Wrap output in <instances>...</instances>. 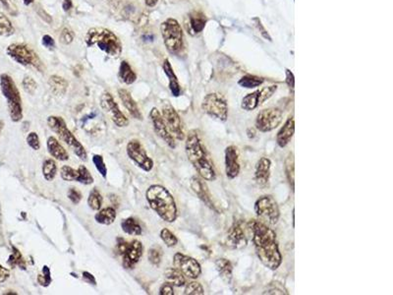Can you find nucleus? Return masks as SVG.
I'll list each match as a JSON object with an SVG mask.
<instances>
[{
	"mask_svg": "<svg viewBox=\"0 0 393 295\" xmlns=\"http://www.w3.org/2000/svg\"><path fill=\"white\" fill-rule=\"evenodd\" d=\"M248 228L252 232V240L261 262L273 271L278 270L282 262V256L276 232L264 222L256 220L249 222Z\"/></svg>",
	"mask_w": 393,
	"mask_h": 295,
	"instance_id": "f257e3e1",
	"label": "nucleus"
},
{
	"mask_svg": "<svg viewBox=\"0 0 393 295\" xmlns=\"http://www.w3.org/2000/svg\"><path fill=\"white\" fill-rule=\"evenodd\" d=\"M185 149L188 159L196 168L200 176L208 181L216 180L217 173L214 164L196 131H191L188 134Z\"/></svg>",
	"mask_w": 393,
	"mask_h": 295,
	"instance_id": "f03ea898",
	"label": "nucleus"
},
{
	"mask_svg": "<svg viewBox=\"0 0 393 295\" xmlns=\"http://www.w3.org/2000/svg\"><path fill=\"white\" fill-rule=\"evenodd\" d=\"M150 207L167 222H174L177 219V207L174 198L162 185H152L146 192Z\"/></svg>",
	"mask_w": 393,
	"mask_h": 295,
	"instance_id": "7ed1b4c3",
	"label": "nucleus"
},
{
	"mask_svg": "<svg viewBox=\"0 0 393 295\" xmlns=\"http://www.w3.org/2000/svg\"><path fill=\"white\" fill-rule=\"evenodd\" d=\"M85 43L87 47H97L112 58H118L122 54L121 41L112 31L106 28H91L85 36Z\"/></svg>",
	"mask_w": 393,
	"mask_h": 295,
	"instance_id": "20e7f679",
	"label": "nucleus"
},
{
	"mask_svg": "<svg viewBox=\"0 0 393 295\" xmlns=\"http://www.w3.org/2000/svg\"><path fill=\"white\" fill-rule=\"evenodd\" d=\"M0 89L3 97L7 100L8 111L12 121H21L23 118L22 98L14 80L8 74L0 75Z\"/></svg>",
	"mask_w": 393,
	"mask_h": 295,
	"instance_id": "39448f33",
	"label": "nucleus"
},
{
	"mask_svg": "<svg viewBox=\"0 0 393 295\" xmlns=\"http://www.w3.org/2000/svg\"><path fill=\"white\" fill-rule=\"evenodd\" d=\"M48 125L57 136L62 140L70 149L82 160L88 159V153L85 147L78 141V139L73 135V133L68 129L64 119L59 116H50L48 118Z\"/></svg>",
	"mask_w": 393,
	"mask_h": 295,
	"instance_id": "423d86ee",
	"label": "nucleus"
},
{
	"mask_svg": "<svg viewBox=\"0 0 393 295\" xmlns=\"http://www.w3.org/2000/svg\"><path fill=\"white\" fill-rule=\"evenodd\" d=\"M6 52L14 61L25 67H32L39 72L45 70V65L39 54L25 44H12L7 48Z\"/></svg>",
	"mask_w": 393,
	"mask_h": 295,
	"instance_id": "0eeeda50",
	"label": "nucleus"
},
{
	"mask_svg": "<svg viewBox=\"0 0 393 295\" xmlns=\"http://www.w3.org/2000/svg\"><path fill=\"white\" fill-rule=\"evenodd\" d=\"M161 33L170 53L176 54L183 49V31L178 21L172 18L166 20L161 25Z\"/></svg>",
	"mask_w": 393,
	"mask_h": 295,
	"instance_id": "6e6552de",
	"label": "nucleus"
},
{
	"mask_svg": "<svg viewBox=\"0 0 393 295\" xmlns=\"http://www.w3.org/2000/svg\"><path fill=\"white\" fill-rule=\"evenodd\" d=\"M256 215L268 224L274 225L278 223L281 218V211L277 201L271 195L259 198L255 204Z\"/></svg>",
	"mask_w": 393,
	"mask_h": 295,
	"instance_id": "1a4fd4ad",
	"label": "nucleus"
},
{
	"mask_svg": "<svg viewBox=\"0 0 393 295\" xmlns=\"http://www.w3.org/2000/svg\"><path fill=\"white\" fill-rule=\"evenodd\" d=\"M117 250L122 256V263L126 269H134L143 255L142 242L136 239L128 242L123 238H118Z\"/></svg>",
	"mask_w": 393,
	"mask_h": 295,
	"instance_id": "9d476101",
	"label": "nucleus"
},
{
	"mask_svg": "<svg viewBox=\"0 0 393 295\" xmlns=\"http://www.w3.org/2000/svg\"><path fill=\"white\" fill-rule=\"evenodd\" d=\"M203 110L213 118L226 121L228 117V107L225 98L217 93L207 95L202 103Z\"/></svg>",
	"mask_w": 393,
	"mask_h": 295,
	"instance_id": "9b49d317",
	"label": "nucleus"
},
{
	"mask_svg": "<svg viewBox=\"0 0 393 295\" xmlns=\"http://www.w3.org/2000/svg\"><path fill=\"white\" fill-rule=\"evenodd\" d=\"M126 151L132 159L144 171H151L154 167V160L149 156L145 148L138 140H131L126 147Z\"/></svg>",
	"mask_w": 393,
	"mask_h": 295,
	"instance_id": "f8f14e48",
	"label": "nucleus"
},
{
	"mask_svg": "<svg viewBox=\"0 0 393 295\" xmlns=\"http://www.w3.org/2000/svg\"><path fill=\"white\" fill-rule=\"evenodd\" d=\"M174 268L179 270L186 278L191 280L198 279L202 274L201 265L194 258L184 255L182 253H176L173 257Z\"/></svg>",
	"mask_w": 393,
	"mask_h": 295,
	"instance_id": "ddd939ff",
	"label": "nucleus"
},
{
	"mask_svg": "<svg viewBox=\"0 0 393 295\" xmlns=\"http://www.w3.org/2000/svg\"><path fill=\"white\" fill-rule=\"evenodd\" d=\"M281 109L271 107L259 112L256 119V128L261 132H270L276 129L282 121Z\"/></svg>",
	"mask_w": 393,
	"mask_h": 295,
	"instance_id": "4468645a",
	"label": "nucleus"
},
{
	"mask_svg": "<svg viewBox=\"0 0 393 295\" xmlns=\"http://www.w3.org/2000/svg\"><path fill=\"white\" fill-rule=\"evenodd\" d=\"M101 106L110 115L113 123L118 127H127L129 120L120 110L117 102L114 100L111 93H105L101 97Z\"/></svg>",
	"mask_w": 393,
	"mask_h": 295,
	"instance_id": "2eb2a0df",
	"label": "nucleus"
},
{
	"mask_svg": "<svg viewBox=\"0 0 393 295\" xmlns=\"http://www.w3.org/2000/svg\"><path fill=\"white\" fill-rule=\"evenodd\" d=\"M278 86L272 85L269 87H265L261 90H257L252 94L247 95L242 99V108L245 110H254L258 108L261 104H263L266 100H268L277 92Z\"/></svg>",
	"mask_w": 393,
	"mask_h": 295,
	"instance_id": "dca6fc26",
	"label": "nucleus"
},
{
	"mask_svg": "<svg viewBox=\"0 0 393 295\" xmlns=\"http://www.w3.org/2000/svg\"><path fill=\"white\" fill-rule=\"evenodd\" d=\"M166 124L168 128L169 132L171 135L174 137V139L177 140H184L185 139V134L183 131V126H182V121L177 113V111L171 106V105H166L163 108V113H162Z\"/></svg>",
	"mask_w": 393,
	"mask_h": 295,
	"instance_id": "f3484780",
	"label": "nucleus"
},
{
	"mask_svg": "<svg viewBox=\"0 0 393 295\" xmlns=\"http://www.w3.org/2000/svg\"><path fill=\"white\" fill-rule=\"evenodd\" d=\"M150 118H151L154 130L157 133V135L161 139H163L171 148L176 147L175 139L169 132L168 128L166 124V121H165L161 111L158 108L154 107L150 112Z\"/></svg>",
	"mask_w": 393,
	"mask_h": 295,
	"instance_id": "a211bd4d",
	"label": "nucleus"
},
{
	"mask_svg": "<svg viewBox=\"0 0 393 295\" xmlns=\"http://www.w3.org/2000/svg\"><path fill=\"white\" fill-rule=\"evenodd\" d=\"M248 237L243 224L240 221L234 222L229 228L226 236V245L230 249L239 250L247 246Z\"/></svg>",
	"mask_w": 393,
	"mask_h": 295,
	"instance_id": "6ab92c4d",
	"label": "nucleus"
},
{
	"mask_svg": "<svg viewBox=\"0 0 393 295\" xmlns=\"http://www.w3.org/2000/svg\"><path fill=\"white\" fill-rule=\"evenodd\" d=\"M240 155L239 150L235 146L225 148V172L229 179L236 178L240 173Z\"/></svg>",
	"mask_w": 393,
	"mask_h": 295,
	"instance_id": "aec40b11",
	"label": "nucleus"
},
{
	"mask_svg": "<svg viewBox=\"0 0 393 295\" xmlns=\"http://www.w3.org/2000/svg\"><path fill=\"white\" fill-rule=\"evenodd\" d=\"M272 161L268 157H261L255 168V180L260 186H265L270 181Z\"/></svg>",
	"mask_w": 393,
	"mask_h": 295,
	"instance_id": "412c9836",
	"label": "nucleus"
},
{
	"mask_svg": "<svg viewBox=\"0 0 393 295\" xmlns=\"http://www.w3.org/2000/svg\"><path fill=\"white\" fill-rule=\"evenodd\" d=\"M118 96H119V98L121 99L123 105L125 106V108L128 110V112L135 119L143 120V115H142V112H141L137 102L134 100V98L127 90L119 89L118 90Z\"/></svg>",
	"mask_w": 393,
	"mask_h": 295,
	"instance_id": "4be33fe9",
	"label": "nucleus"
},
{
	"mask_svg": "<svg viewBox=\"0 0 393 295\" xmlns=\"http://www.w3.org/2000/svg\"><path fill=\"white\" fill-rule=\"evenodd\" d=\"M295 132V122H294V118L293 116H290L285 123L283 124V126L281 127V130L278 133L277 136V142L278 145L281 148L286 147L289 142L291 141L293 135Z\"/></svg>",
	"mask_w": 393,
	"mask_h": 295,
	"instance_id": "5701e85b",
	"label": "nucleus"
},
{
	"mask_svg": "<svg viewBox=\"0 0 393 295\" xmlns=\"http://www.w3.org/2000/svg\"><path fill=\"white\" fill-rule=\"evenodd\" d=\"M191 187L193 191L197 194V196L199 197L208 207H210L213 210H216L206 184L199 177L194 176L191 179Z\"/></svg>",
	"mask_w": 393,
	"mask_h": 295,
	"instance_id": "b1692460",
	"label": "nucleus"
},
{
	"mask_svg": "<svg viewBox=\"0 0 393 295\" xmlns=\"http://www.w3.org/2000/svg\"><path fill=\"white\" fill-rule=\"evenodd\" d=\"M47 146H48V150H49L50 154L57 160L66 161L69 159L68 151L60 144V142L57 140L56 137H54V136L49 137Z\"/></svg>",
	"mask_w": 393,
	"mask_h": 295,
	"instance_id": "393cba45",
	"label": "nucleus"
},
{
	"mask_svg": "<svg viewBox=\"0 0 393 295\" xmlns=\"http://www.w3.org/2000/svg\"><path fill=\"white\" fill-rule=\"evenodd\" d=\"M164 71L166 73V75L168 76L169 80V89L172 93V95L174 97H179L181 94V89H180V85L178 82V79L173 71V68L169 62L168 59H166L163 65Z\"/></svg>",
	"mask_w": 393,
	"mask_h": 295,
	"instance_id": "a878e982",
	"label": "nucleus"
},
{
	"mask_svg": "<svg viewBox=\"0 0 393 295\" xmlns=\"http://www.w3.org/2000/svg\"><path fill=\"white\" fill-rule=\"evenodd\" d=\"M118 78H119L120 82H122L126 85H131L137 80V74L134 72L131 65L126 60H123L120 63L119 71H118Z\"/></svg>",
	"mask_w": 393,
	"mask_h": 295,
	"instance_id": "bb28decb",
	"label": "nucleus"
},
{
	"mask_svg": "<svg viewBox=\"0 0 393 295\" xmlns=\"http://www.w3.org/2000/svg\"><path fill=\"white\" fill-rule=\"evenodd\" d=\"M49 86L55 96L62 97L68 89V82L61 76L54 75L49 79Z\"/></svg>",
	"mask_w": 393,
	"mask_h": 295,
	"instance_id": "cd10ccee",
	"label": "nucleus"
},
{
	"mask_svg": "<svg viewBox=\"0 0 393 295\" xmlns=\"http://www.w3.org/2000/svg\"><path fill=\"white\" fill-rule=\"evenodd\" d=\"M166 280L173 287L181 288L186 285V278L185 276L176 268H168L167 269L166 273Z\"/></svg>",
	"mask_w": 393,
	"mask_h": 295,
	"instance_id": "c85d7f7f",
	"label": "nucleus"
},
{
	"mask_svg": "<svg viewBox=\"0 0 393 295\" xmlns=\"http://www.w3.org/2000/svg\"><path fill=\"white\" fill-rule=\"evenodd\" d=\"M216 266L223 281H225L226 284H229L232 280V274H233V267L231 262L228 261L227 259L222 258L216 262Z\"/></svg>",
	"mask_w": 393,
	"mask_h": 295,
	"instance_id": "c756f323",
	"label": "nucleus"
},
{
	"mask_svg": "<svg viewBox=\"0 0 393 295\" xmlns=\"http://www.w3.org/2000/svg\"><path fill=\"white\" fill-rule=\"evenodd\" d=\"M116 219V211L112 207H108L102 210H99V212L95 216V220L98 223L104 224V225H110L112 224Z\"/></svg>",
	"mask_w": 393,
	"mask_h": 295,
	"instance_id": "7c9ffc66",
	"label": "nucleus"
},
{
	"mask_svg": "<svg viewBox=\"0 0 393 295\" xmlns=\"http://www.w3.org/2000/svg\"><path fill=\"white\" fill-rule=\"evenodd\" d=\"M122 230L128 235L139 236L142 234V227L139 221L134 218H128L121 222Z\"/></svg>",
	"mask_w": 393,
	"mask_h": 295,
	"instance_id": "2f4dec72",
	"label": "nucleus"
},
{
	"mask_svg": "<svg viewBox=\"0 0 393 295\" xmlns=\"http://www.w3.org/2000/svg\"><path fill=\"white\" fill-rule=\"evenodd\" d=\"M206 22L207 19L205 15L200 12H195L190 16V26L195 34L201 33L204 30L206 26Z\"/></svg>",
	"mask_w": 393,
	"mask_h": 295,
	"instance_id": "473e14b6",
	"label": "nucleus"
},
{
	"mask_svg": "<svg viewBox=\"0 0 393 295\" xmlns=\"http://www.w3.org/2000/svg\"><path fill=\"white\" fill-rule=\"evenodd\" d=\"M57 172L56 162L53 158L46 159L43 163V175L46 180L52 181L55 179Z\"/></svg>",
	"mask_w": 393,
	"mask_h": 295,
	"instance_id": "72a5a7b5",
	"label": "nucleus"
},
{
	"mask_svg": "<svg viewBox=\"0 0 393 295\" xmlns=\"http://www.w3.org/2000/svg\"><path fill=\"white\" fill-rule=\"evenodd\" d=\"M15 33V29L9 18L0 12V37H10Z\"/></svg>",
	"mask_w": 393,
	"mask_h": 295,
	"instance_id": "f704fd0d",
	"label": "nucleus"
},
{
	"mask_svg": "<svg viewBox=\"0 0 393 295\" xmlns=\"http://www.w3.org/2000/svg\"><path fill=\"white\" fill-rule=\"evenodd\" d=\"M61 178L65 181H76L79 182L80 171L79 169H74L69 165H63L60 171Z\"/></svg>",
	"mask_w": 393,
	"mask_h": 295,
	"instance_id": "c9c22d12",
	"label": "nucleus"
},
{
	"mask_svg": "<svg viewBox=\"0 0 393 295\" xmlns=\"http://www.w3.org/2000/svg\"><path fill=\"white\" fill-rule=\"evenodd\" d=\"M264 79L257 77V76H253V75H247L244 76L240 81H239V85L243 88H247V89H253V88H257L259 86H261L264 83Z\"/></svg>",
	"mask_w": 393,
	"mask_h": 295,
	"instance_id": "e433bc0d",
	"label": "nucleus"
},
{
	"mask_svg": "<svg viewBox=\"0 0 393 295\" xmlns=\"http://www.w3.org/2000/svg\"><path fill=\"white\" fill-rule=\"evenodd\" d=\"M88 205L94 211L101 210V208L103 206V197H102L101 192L97 188H94L90 192V195L88 198Z\"/></svg>",
	"mask_w": 393,
	"mask_h": 295,
	"instance_id": "4c0bfd02",
	"label": "nucleus"
},
{
	"mask_svg": "<svg viewBox=\"0 0 393 295\" xmlns=\"http://www.w3.org/2000/svg\"><path fill=\"white\" fill-rule=\"evenodd\" d=\"M12 249H13V252H12L11 256L9 257L8 264H9L11 267H13V268L16 267V266H18V267H20V268H22V269H26L25 261H24V259H23L21 253H20V251H19L18 249H16L15 247H13Z\"/></svg>",
	"mask_w": 393,
	"mask_h": 295,
	"instance_id": "58836bf2",
	"label": "nucleus"
},
{
	"mask_svg": "<svg viewBox=\"0 0 393 295\" xmlns=\"http://www.w3.org/2000/svg\"><path fill=\"white\" fill-rule=\"evenodd\" d=\"M285 172H286L287 179L292 186V189H294V158H293V154H290L287 157V159L285 160Z\"/></svg>",
	"mask_w": 393,
	"mask_h": 295,
	"instance_id": "ea45409f",
	"label": "nucleus"
},
{
	"mask_svg": "<svg viewBox=\"0 0 393 295\" xmlns=\"http://www.w3.org/2000/svg\"><path fill=\"white\" fill-rule=\"evenodd\" d=\"M205 294L204 288L198 282H190L186 285L184 295H202Z\"/></svg>",
	"mask_w": 393,
	"mask_h": 295,
	"instance_id": "a19ab883",
	"label": "nucleus"
},
{
	"mask_svg": "<svg viewBox=\"0 0 393 295\" xmlns=\"http://www.w3.org/2000/svg\"><path fill=\"white\" fill-rule=\"evenodd\" d=\"M148 258L151 264H153L154 266H159L162 263V258H163V252L161 248L159 247L151 248L148 253Z\"/></svg>",
	"mask_w": 393,
	"mask_h": 295,
	"instance_id": "79ce46f5",
	"label": "nucleus"
},
{
	"mask_svg": "<svg viewBox=\"0 0 393 295\" xmlns=\"http://www.w3.org/2000/svg\"><path fill=\"white\" fill-rule=\"evenodd\" d=\"M93 162H94V164H95L97 170L101 173V175H102L104 178H107V176H108V168H107V165H106V163H105V160H104L103 155H101V154H95V155L93 156Z\"/></svg>",
	"mask_w": 393,
	"mask_h": 295,
	"instance_id": "37998d69",
	"label": "nucleus"
},
{
	"mask_svg": "<svg viewBox=\"0 0 393 295\" xmlns=\"http://www.w3.org/2000/svg\"><path fill=\"white\" fill-rule=\"evenodd\" d=\"M161 238L168 247H174L178 243L177 237L174 235L173 232L169 230L168 228H164L161 231Z\"/></svg>",
	"mask_w": 393,
	"mask_h": 295,
	"instance_id": "c03bdc74",
	"label": "nucleus"
},
{
	"mask_svg": "<svg viewBox=\"0 0 393 295\" xmlns=\"http://www.w3.org/2000/svg\"><path fill=\"white\" fill-rule=\"evenodd\" d=\"M78 169L80 171L79 183L84 184V185H90V184L94 183V177L92 176L91 172L89 171V169L85 165H80L78 167Z\"/></svg>",
	"mask_w": 393,
	"mask_h": 295,
	"instance_id": "a18cd8bd",
	"label": "nucleus"
},
{
	"mask_svg": "<svg viewBox=\"0 0 393 295\" xmlns=\"http://www.w3.org/2000/svg\"><path fill=\"white\" fill-rule=\"evenodd\" d=\"M23 85V89L24 91L29 94V95H35L37 89H38V84L37 82L30 76H26L22 82Z\"/></svg>",
	"mask_w": 393,
	"mask_h": 295,
	"instance_id": "49530a36",
	"label": "nucleus"
},
{
	"mask_svg": "<svg viewBox=\"0 0 393 295\" xmlns=\"http://www.w3.org/2000/svg\"><path fill=\"white\" fill-rule=\"evenodd\" d=\"M74 38H75L74 32L71 29L65 27L62 29V31L59 35V42L65 46H68L73 43Z\"/></svg>",
	"mask_w": 393,
	"mask_h": 295,
	"instance_id": "de8ad7c7",
	"label": "nucleus"
},
{
	"mask_svg": "<svg viewBox=\"0 0 393 295\" xmlns=\"http://www.w3.org/2000/svg\"><path fill=\"white\" fill-rule=\"evenodd\" d=\"M38 282L42 287H49L52 283V277H51V270L48 266H45L43 268V274L38 276Z\"/></svg>",
	"mask_w": 393,
	"mask_h": 295,
	"instance_id": "09e8293b",
	"label": "nucleus"
},
{
	"mask_svg": "<svg viewBox=\"0 0 393 295\" xmlns=\"http://www.w3.org/2000/svg\"><path fill=\"white\" fill-rule=\"evenodd\" d=\"M27 144L33 149L39 150L41 148V141L39 135L36 132L29 133V135L27 136Z\"/></svg>",
	"mask_w": 393,
	"mask_h": 295,
	"instance_id": "8fccbe9b",
	"label": "nucleus"
},
{
	"mask_svg": "<svg viewBox=\"0 0 393 295\" xmlns=\"http://www.w3.org/2000/svg\"><path fill=\"white\" fill-rule=\"evenodd\" d=\"M67 196L74 205H78L82 200V193L77 188H74V187H72L68 190Z\"/></svg>",
	"mask_w": 393,
	"mask_h": 295,
	"instance_id": "3c124183",
	"label": "nucleus"
},
{
	"mask_svg": "<svg viewBox=\"0 0 393 295\" xmlns=\"http://www.w3.org/2000/svg\"><path fill=\"white\" fill-rule=\"evenodd\" d=\"M276 286L277 287H275V284H272L271 287L268 289V291L264 293V295H287L284 289L279 287V284L276 283Z\"/></svg>",
	"mask_w": 393,
	"mask_h": 295,
	"instance_id": "603ef678",
	"label": "nucleus"
},
{
	"mask_svg": "<svg viewBox=\"0 0 393 295\" xmlns=\"http://www.w3.org/2000/svg\"><path fill=\"white\" fill-rule=\"evenodd\" d=\"M42 44L45 48L49 49H54L56 48V42L54 38H52L50 35H45L42 39Z\"/></svg>",
	"mask_w": 393,
	"mask_h": 295,
	"instance_id": "864d4df0",
	"label": "nucleus"
},
{
	"mask_svg": "<svg viewBox=\"0 0 393 295\" xmlns=\"http://www.w3.org/2000/svg\"><path fill=\"white\" fill-rule=\"evenodd\" d=\"M38 14H39V16L46 22V23H48L49 25H52L53 24V22H54V20H53V17L45 10V9H43V8H39L38 9Z\"/></svg>",
	"mask_w": 393,
	"mask_h": 295,
	"instance_id": "5fc2aeb1",
	"label": "nucleus"
},
{
	"mask_svg": "<svg viewBox=\"0 0 393 295\" xmlns=\"http://www.w3.org/2000/svg\"><path fill=\"white\" fill-rule=\"evenodd\" d=\"M0 3L2 4V6L12 15H16L17 14V10L14 6V4L11 2V0H0Z\"/></svg>",
	"mask_w": 393,
	"mask_h": 295,
	"instance_id": "6e6d98bb",
	"label": "nucleus"
},
{
	"mask_svg": "<svg viewBox=\"0 0 393 295\" xmlns=\"http://www.w3.org/2000/svg\"><path fill=\"white\" fill-rule=\"evenodd\" d=\"M160 295H174V291H173V286H171L169 283H166L161 287L160 290Z\"/></svg>",
	"mask_w": 393,
	"mask_h": 295,
	"instance_id": "4d7b16f0",
	"label": "nucleus"
},
{
	"mask_svg": "<svg viewBox=\"0 0 393 295\" xmlns=\"http://www.w3.org/2000/svg\"><path fill=\"white\" fill-rule=\"evenodd\" d=\"M9 277H10L9 270L0 265V284L4 283L5 281H7Z\"/></svg>",
	"mask_w": 393,
	"mask_h": 295,
	"instance_id": "13d9d810",
	"label": "nucleus"
},
{
	"mask_svg": "<svg viewBox=\"0 0 393 295\" xmlns=\"http://www.w3.org/2000/svg\"><path fill=\"white\" fill-rule=\"evenodd\" d=\"M83 279L85 282H87L88 284H93V285H97L96 279L94 278V276L88 272H84L83 273Z\"/></svg>",
	"mask_w": 393,
	"mask_h": 295,
	"instance_id": "bf43d9fd",
	"label": "nucleus"
},
{
	"mask_svg": "<svg viewBox=\"0 0 393 295\" xmlns=\"http://www.w3.org/2000/svg\"><path fill=\"white\" fill-rule=\"evenodd\" d=\"M72 7H73V2H72V0H63V2H62V8H63V10H64L65 12L70 11V10L72 9Z\"/></svg>",
	"mask_w": 393,
	"mask_h": 295,
	"instance_id": "052dcab7",
	"label": "nucleus"
},
{
	"mask_svg": "<svg viewBox=\"0 0 393 295\" xmlns=\"http://www.w3.org/2000/svg\"><path fill=\"white\" fill-rule=\"evenodd\" d=\"M286 76H287V80H286L287 84L291 88H294V76H293V74L289 70H286Z\"/></svg>",
	"mask_w": 393,
	"mask_h": 295,
	"instance_id": "680f3d73",
	"label": "nucleus"
},
{
	"mask_svg": "<svg viewBox=\"0 0 393 295\" xmlns=\"http://www.w3.org/2000/svg\"><path fill=\"white\" fill-rule=\"evenodd\" d=\"M159 0H145V4L148 7H155L158 4Z\"/></svg>",
	"mask_w": 393,
	"mask_h": 295,
	"instance_id": "e2e57ef3",
	"label": "nucleus"
},
{
	"mask_svg": "<svg viewBox=\"0 0 393 295\" xmlns=\"http://www.w3.org/2000/svg\"><path fill=\"white\" fill-rule=\"evenodd\" d=\"M34 1H35V0H23V2H24L25 5H30V4H32Z\"/></svg>",
	"mask_w": 393,
	"mask_h": 295,
	"instance_id": "0e129e2a",
	"label": "nucleus"
},
{
	"mask_svg": "<svg viewBox=\"0 0 393 295\" xmlns=\"http://www.w3.org/2000/svg\"><path fill=\"white\" fill-rule=\"evenodd\" d=\"M3 126H4V123H3V121H0V132H1V130L3 129Z\"/></svg>",
	"mask_w": 393,
	"mask_h": 295,
	"instance_id": "69168bd1",
	"label": "nucleus"
}]
</instances>
